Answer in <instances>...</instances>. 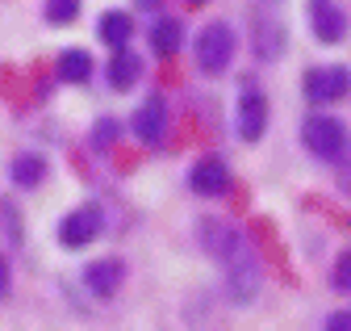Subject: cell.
<instances>
[{
  "label": "cell",
  "instance_id": "1",
  "mask_svg": "<svg viewBox=\"0 0 351 331\" xmlns=\"http://www.w3.org/2000/svg\"><path fill=\"white\" fill-rule=\"evenodd\" d=\"M201 247L213 256V264L226 277V294L234 302H251L259 289V260L243 227L230 218H201Z\"/></svg>",
  "mask_w": 351,
  "mask_h": 331
},
{
  "label": "cell",
  "instance_id": "2",
  "mask_svg": "<svg viewBox=\"0 0 351 331\" xmlns=\"http://www.w3.org/2000/svg\"><path fill=\"white\" fill-rule=\"evenodd\" d=\"M193 55H197V67H201L205 76H222V71L230 67V59H234V30H230L226 21H209V25L197 34Z\"/></svg>",
  "mask_w": 351,
  "mask_h": 331
},
{
  "label": "cell",
  "instance_id": "3",
  "mask_svg": "<svg viewBox=\"0 0 351 331\" xmlns=\"http://www.w3.org/2000/svg\"><path fill=\"white\" fill-rule=\"evenodd\" d=\"M301 139H305V147H310L318 159H343V151H347V130L339 126L335 117H322V113H314L301 126Z\"/></svg>",
  "mask_w": 351,
  "mask_h": 331
},
{
  "label": "cell",
  "instance_id": "4",
  "mask_svg": "<svg viewBox=\"0 0 351 331\" xmlns=\"http://www.w3.org/2000/svg\"><path fill=\"white\" fill-rule=\"evenodd\" d=\"M101 227H105L101 210H97V205H84V210H75V214L63 218L59 239H63V247H88V243L101 235Z\"/></svg>",
  "mask_w": 351,
  "mask_h": 331
},
{
  "label": "cell",
  "instance_id": "5",
  "mask_svg": "<svg viewBox=\"0 0 351 331\" xmlns=\"http://www.w3.org/2000/svg\"><path fill=\"white\" fill-rule=\"evenodd\" d=\"M347 89H351L347 67H322V71H310V76H305V97H310V101H322V105L343 101Z\"/></svg>",
  "mask_w": 351,
  "mask_h": 331
},
{
  "label": "cell",
  "instance_id": "6",
  "mask_svg": "<svg viewBox=\"0 0 351 331\" xmlns=\"http://www.w3.org/2000/svg\"><path fill=\"white\" fill-rule=\"evenodd\" d=\"M263 130H268V97L247 84L243 89V101H239V135L247 143H255Z\"/></svg>",
  "mask_w": 351,
  "mask_h": 331
},
{
  "label": "cell",
  "instance_id": "7",
  "mask_svg": "<svg viewBox=\"0 0 351 331\" xmlns=\"http://www.w3.org/2000/svg\"><path fill=\"white\" fill-rule=\"evenodd\" d=\"M134 135H138L147 147H159V143H163V135H167V109H163L159 97H151V101L134 113Z\"/></svg>",
  "mask_w": 351,
  "mask_h": 331
},
{
  "label": "cell",
  "instance_id": "8",
  "mask_svg": "<svg viewBox=\"0 0 351 331\" xmlns=\"http://www.w3.org/2000/svg\"><path fill=\"white\" fill-rule=\"evenodd\" d=\"M226 185H230V176H226V163L222 159H201L197 168H193V176H189V189L193 193H201V197H217V193H226Z\"/></svg>",
  "mask_w": 351,
  "mask_h": 331
},
{
  "label": "cell",
  "instance_id": "9",
  "mask_svg": "<svg viewBox=\"0 0 351 331\" xmlns=\"http://www.w3.org/2000/svg\"><path fill=\"white\" fill-rule=\"evenodd\" d=\"M310 25H314V34L322 43H339L347 34V17L339 13V5H330V0H310Z\"/></svg>",
  "mask_w": 351,
  "mask_h": 331
},
{
  "label": "cell",
  "instance_id": "10",
  "mask_svg": "<svg viewBox=\"0 0 351 331\" xmlns=\"http://www.w3.org/2000/svg\"><path fill=\"white\" fill-rule=\"evenodd\" d=\"M84 285H88V294H97V298H113L117 285H121V264H117V260H97V264H88Z\"/></svg>",
  "mask_w": 351,
  "mask_h": 331
},
{
  "label": "cell",
  "instance_id": "11",
  "mask_svg": "<svg viewBox=\"0 0 351 331\" xmlns=\"http://www.w3.org/2000/svg\"><path fill=\"white\" fill-rule=\"evenodd\" d=\"M143 76V63H138V55L134 51H117L113 55V63H109V84L117 89V93H125V89H134V80Z\"/></svg>",
  "mask_w": 351,
  "mask_h": 331
},
{
  "label": "cell",
  "instance_id": "12",
  "mask_svg": "<svg viewBox=\"0 0 351 331\" xmlns=\"http://www.w3.org/2000/svg\"><path fill=\"white\" fill-rule=\"evenodd\" d=\"M42 181H47V159H42V155H17L13 159V185L17 189H38Z\"/></svg>",
  "mask_w": 351,
  "mask_h": 331
},
{
  "label": "cell",
  "instance_id": "13",
  "mask_svg": "<svg viewBox=\"0 0 351 331\" xmlns=\"http://www.w3.org/2000/svg\"><path fill=\"white\" fill-rule=\"evenodd\" d=\"M180 38H184V30H180V21H176V17H163V21L151 25V47H155V55H163V59L180 51Z\"/></svg>",
  "mask_w": 351,
  "mask_h": 331
},
{
  "label": "cell",
  "instance_id": "14",
  "mask_svg": "<svg viewBox=\"0 0 351 331\" xmlns=\"http://www.w3.org/2000/svg\"><path fill=\"white\" fill-rule=\"evenodd\" d=\"M88 76H93L88 51H63L59 55V80H67V84H88Z\"/></svg>",
  "mask_w": 351,
  "mask_h": 331
},
{
  "label": "cell",
  "instance_id": "15",
  "mask_svg": "<svg viewBox=\"0 0 351 331\" xmlns=\"http://www.w3.org/2000/svg\"><path fill=\"white\" fill-rule=\"evenodd\" d=\"M130 34H134V17H130V13H105V21H101V38H105L113 51H121V47L130 43Z\"/></svg>",
  "mask_w": 351,
  "mask_h": 331
},
{
  "label": "cell",
  "instance_id": "16",
  "mask_svg": "<svg viewBox=\"0 0 351 331\" xmlns=\"http://www.w3.org/2000/svg\"><path fill=\"white\" fill-rule=\"evenodd\" d=\"M80 13V0H47V21L51 25H71Z\"/></svg>",
  "mask_w": 351,
  "mask_h": 331
},
{
  "label": "cell",
  "instance_id": "17",
  "mask_svg": "<svg viewBox=\"0 0 351 331\" xmlns=\"http://www.w3.org/2000/svg\"><path fill=\"white\" fill-rule=\"evenodd\" d=\"M335 285H339V289H351V252L339 260V269H335Z\"/></svg>",
  "mask_w": 351,
  "mask_h": 331
},
{
  "label": "cell",
  "instance_id": "18",
  "mask_svg": "<svg viewBox=\"0 0 351 331\" xmlns=\"http://www.w3.org/2000/svg\"><path fill=\"white\" fill-rule=\"evenodd\" d=\"M113 135H117V126H113V122H101V126H97V151H105Z\"/></svg>",
  "mask_w": 351,
  "mask_h": 331
},
{
  "label": "cell",
  "instance_id": "19",
  "mask_svg": "<svg viewBox=\"0 0 351 331\" xmlns=\"http://www.w3.org/2000/svg\"><path fill=\"white\" fill-rule=\"evenodd\" d=\"M326 327H335V331H347V327H351V315H335Z\"/></svg>",
  "mask_w": 351,
  "mask_h": 331
},
{
  "label": "cell",
  "instance_id": "20",
  "mask_svg": "<svg viewBox=\"0 0 351 331\" xmlns=\"http://www.w3.org/2000/svg\"><path fill=\"white\" fill-rule=\"evenodd\" d=\"M5 294H9V264L0 260V298H5Z\"/></svg>",
  "mask_w": 351,
  "mask_h": 331
},
{
  "label": "cell",
  "instance_id": "21",
  "mask_svg": "<svg viewBox=\"0 0 351 331\" xmlns=\"http://www.w3.org/2000/svg\"><path fill=\"white\" fill-rule=\"evenodd\" d=\"M138 5H143V9H159V5H163V0H138Z\"/></svg>",
  "mask_w": 351,
  "mask_h": 331
},
{
  "label": "cell",
  "instance_id": "22",
  "mask_svg": "<svg viewBox=\"0 0 351 331\" xmlns=\"http://www.w3.org/2000/svg\"><path fill=\"white\" fill-rule=\"evenodd\" d=\"M197 5H201V0H197Z\"/></svg>",
  "mask_w": 351,
  "mask_h": 331
}]
</instances>
